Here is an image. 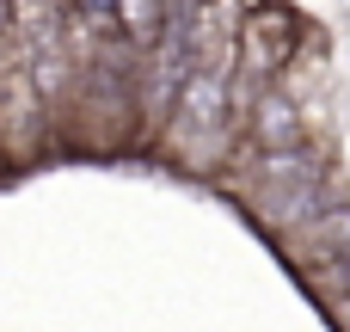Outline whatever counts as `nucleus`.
<instances>
[{"label": "nucleus", "instance_id": "nucleus-1", "mask_svg": "<svg viewBox=\"0 0 350 332\" xmlns=\"http://www.w3.org/2000/svg\"><path fill=\"white\" fill-rule=\"evenodd\" d=\"M240 49H246V62L252 68H277L283 55H289V18L283 12H252L246 25H240Z\"/></svg>", "mask_w": 350, "mask_h": 332}]
</instances>
